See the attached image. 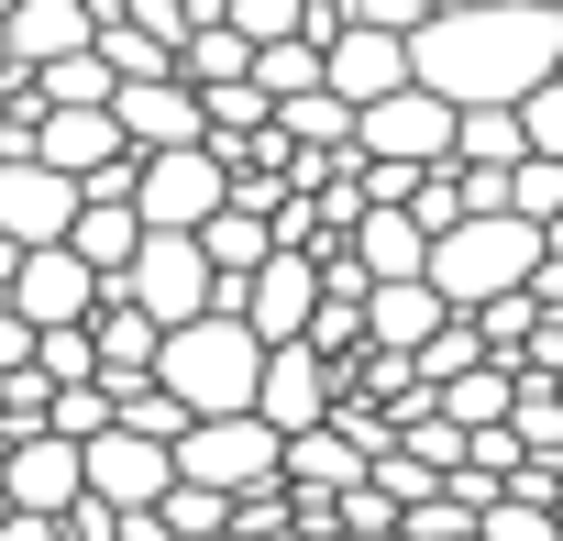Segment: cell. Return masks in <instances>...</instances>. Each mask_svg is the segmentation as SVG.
<instances>
[{
	"mask_svg": "<svg viewBox=\"0 0 563 541\" xmlns=\"http://www.w3.org/2000/svg\"><path fill=\"white\" fill-rule=\"evenodd\" d=\"M563 67V12H541V0H497V12H431L409 34V78L442 89L453 111L475 100H519Z\"/></svg>",
	"mask_w": 563,
	"mask_h": 541,
	"instance_id": "6da1fadb",
	"label": "cell"
},
{
	"mask_svg": "<svg viewBox=\"0 0 563 541\" xmlns=\"http://www.w3.org/2000/svg\"><path fill=\"white\" fill-rule=\"evenodd\" d=\"M254 376H265V343L243 332V310H199L155 343V387L188 409V420H221V409H254Z\"/></svg>",
	"mask_w": 563,
	"mask_h": 541,
	"instance_id": "7a4b0ae2",
	"label": "cell"
},
{
	"mask_svg": "<svg viewBox=\"0 0 563 541\" xmlns=\"http://www.w3.org/2000/svg\"><path fill=\"white\" fill-rule=\"evenodd\" d=\"M530 265H541V221H519V210H475V221L431 232V265H420V277L442 288V310H486V299L530 288Z\"/></svg>",
	"mask_w": 563,
	"mask_h": 541,
	"instance_id": "3957f363",
	"label": "cell"
},
{
	"mask_svg": "<svg viewBox=\"0 0 563 541\" xmlns=\"http://www.w3.org/2000/svg\"><path fill=\"white\" fill-rule=\"evenodd\" d=\"M166 453H177V475H188V486H210V497H265V486H276V453H288V442H276L254 409H221V420H188Z\"/></svg>",
	"mask_w": 563,
	"mask_h": 541,
	"instance_id": "277c9868",
	"label": "cell"
},
{
	"mask_svg": "<svg viewBox=\"0 0 563 541\" xmlns=\"http://www.w3.org/2000/svg\"><path fill=\"white\" fill-rule=\"evenodd\" d=\"M221 199H232V155H221V144L133 155V221H144V232H199Z\"/></svg>",
	"mask_w": 563,
	"mask_h": 541,
	"instance_id": "5b68a950",
	"label": "cell"
},
{
	"mask_svg": "<svg viewBox=\"0 0 563 541\" xmlns=\"http://www.w3.org/2000/svg\"><path fill=\"white\" fill-rule=\"evenodd\" d=\"M144 321H199V310H221V277H210V254H199V232H144L133 243V265H122V277H111Z\"/></svg>",
	"mask_w": 563,
	"mask_h": 541,
	"instance_id": "8992f818",
	"label": "cell"
},
{
	"mask_svg": "<svg viewBox=\"0 0 563 541\" xmlns=\"http://www.w3.org/2000/svg\"><path fill=\"white\" fill-rule=\"evenodd\" d=\"M354 155H365V166H442V155H453V100L420 89V78L387 89V100H365V111H354Z\"/></svg>",
	"mask_w": 563,
	"mask_h": 541,
	"instance_id": "52a82bcc",
	"label": "cell"
},
{
	"mask_svg": "<svg viewBox=\"0 0 563 541\" xmlns=\"http://www.w3.org/2000/svg\"><path fill=\"white\" fill-rule=\"evenodd\" d=\"M232 310H243V332L254 343H310V310H321V265L299 254V243H276L254 277L232 288Z\"/></svg>",
	"mask_w": 563,
	"mask_h": 541,
	"instance_id": "ba28073f",
	"label": "cell"
},
{
	"mask_svg": "<svg viewBox=\"0 0 563 541\" xmlns=\"http://www.w3.org/2000/svg\"><path fill=\"white\" fill-rule=\"evenodd\" d=\"M34 155H45L56 177H78V188H122V199H133V144H122L111 100H100V111H45V122H34Z\"/></svg>",
	"mask_w": 563,
	"mask_h": 541,
	"instance_id": "9c48e42d",
	"label": "cell"
},
{
	"mask_svg": "<svg viewBox=\"0 0 563 541\" xmlns=\"http://www.w3.org/2000/svg\"><path fill=\"white\" fill-rule=\"evenodd\" d=\"M0 299L23 310V332H67V321H89V310H100V277H89L67 243H23V254H12V288H0Z\"/></svg>",
	"mask_w": 563,
	"mask_h": 541,
	"instance_id": "30bf717a",
	"label": "cell"
},
{
	"mask_svg": "<svg viewBox=\"0 0 563 541\" xmlns=\"http://www.w3.org/2000/svg\"><path fill=\"white\" fill-rule=\"evenodd\" d=\"M78 464H89V497H100V508H155V497L177 486V453H166L155 431H122V420L89 431Z\"/></svg>",
	"mask_w": 563,
	"mask_h": 541,
	"instance_id": "8fae6325",
	"label": "cell"
},
{
	"mask_svg": "<svg viewBox=\"0 0 563 541\" xmlns=\"http://www.w3.org/2000/svg\"><path fill=\"white\" fill-rule=\"evenodd\" d=\"M254 420L288 442V431H321L332 420V365L321 343H265V376H254Z\"/></svg>",
	"mask_w": 563,
	"mask_h": 541,
	"instance_id": "7c38bea8",
	"label": "cell"
},
{
	"mask_svg": "<svg viewBox=\"0 0 563 541\" xmlns=\"http://www.w3.org/2000/svg\"><path fill=\"white\" fill-rule=\"evenodd\" d=\"M67 221H78V177H56L34 144L0 155V243H67Z\"/></svg>",
	"mask_w": 563,
	"mask_h": 541,
	"instance_id": "4fadbf2b",
	"label": "cell"
},
{
	"mask_svg": "<svg viewBox=\"0 0 563 541\" xmlns=\"http://www.w3.org/2000/svg\"><path fill=\"white\" fill-rule=\"evenodd\" d=\"M0 497H12V508H45V519H67V508L89 497L78 442H67V431H12V453H0Z\"/></svg>",
	"mask_w": 563,
	"mask_h": 541,
	"instance_id": "5bb4252c",
	"label": "cell"
},
{
	"mask_svg": "<svg viewBox=\"0 0 563 541\" xmlns=\"http://www.w3.org/2000/svg\"><path fill=\"white\" fill-rule=\"evenodd\" d=\"M111 122H122V144H133V155L210 144V122H199V89H188V78H122V89H111Z\"/></svg>",
	"mask_w": 563,
	"mask_h": 541,
	"instance_id": "9a60e30c",
	"label": "cell"
},
{
	"mask_svg": "<svg viewBox=\"0 0 563 541\" xmlns=\"http://www.w3.org/2000/svg\"><path fill=\"white\" fill-rule=\"evenodd\" d=\"M321 89L332 100H387V89H409V34H376V23H343L332 45H321Z\"/></svg>",
	"mask_w": 563,
	"mask_h": 541,
	"instance_id": "2e32d148",
	"label": "cell"
},
{
	"mask_svg": "<svg viewBox=\"0 0 563 541\" xmlns=\"http://www.w3.org/2000/svg\"><path fill=\"white\" fill-rule=\"evenodd\" d=\"M442 321H453V310H442L431 277H376V288H365V343H376V354H420Z\"/></svg>",
	"mask_w": 563,
	"mask_h": 541,
	"instance_id": "e0dca14e",
	"label": "cell"
},
{
	"mask_svg": "<svg viewBox=\"0 0 563 541\" xmlns=\"http://www.w3.org/2000/svg\"><path fill=\"white\" fill-rule=\"evenodd\" d=\"M133 243H144V221H133V199H122V188H78V221H67V254L89 265L100 288H111L122 265H133Z\"/></svg>",
	"mask_w": 563,
	"mask_h": 541,
	"instance_id": "ac0fdd59",
	"label": "cell"
},
{
	"mask_svg": "<svg viewBox=\"0 0 563 541\" xmlns=\"http://www.w3.org/2000/svg\"><path fill=\"white\" fill-rule=\"evenodd\" d=\"M0 34H12V67H56V56H78L100 34V12H89V0H12Z\"/></svg>",
	"mask_w": 563,
	"mask_h": 541,
	"instance_id": "d6986e66",
	"label": "cell"
},
{
	"mask_svg": "<svg viewBox=\"0 0 563 541\" xmlns=\"http://www.w3.org/2000/svg\"><path fill=\"white\" fill-rule=\"evenodd\" d=\"M89 343H100V376H155V343H166V321H144L122 288H100V310H89Z\"/></svg>",
	"mask_w": 563,
	"mask_h": 541,
	"instance_id": "ffe728a7",
	"label": "cell"
},
{
	"mask_svg": "<svg viewBox=\"0 0 563 541\" xmlns=\"http://www.w3.org/2000/svg\"><path fill=\"white\" fill-rule=\"evenodd\" d=\"M354 265H365V288H376V277H420V265H431V232H420L409 210H354Z\"/></svg>",
	"mask_w": 563,
	"mask_h": 541,
	"instance_id": "44dd1931",
	"label": "cell"
},
{
	"mask_svg": "<svg viewBox=\"0 0 563 541\" xmlns=\"http://www.w3.org/2000/svg\"><path fill=\"white\" fill-rule=\"evenodd\" d=\"M276 475H299V486H332V497H343V486L365 475V442H354V431H332V420H321V431H288Z\"/></svg>",
	"mask_w": 563,
	"mask_h": 541,
	"instance_id": "7402d4cb",
	"label": "cell"
},
{
	"mask_svg": "<svg viewBox=\"0 0 563 541\" xmlns=\"http://www.w3.org/2000/svg\"><path fill=\"white\" fill-rule=\"evenodd\" d=\"M530 144H519V111L508 100H475V111H453V155L442 166H519Z\"/></svg>",
	"mask_w": 563,
	"mask_h": 541,
	"instance_id": "603a6c76",
	"label": "cell"
},
{
	"mask_svg": "<svg viewBox=\"0 0 563 541\" xmlns=\"http://www.w3.org/2000/svg\"><path fill=\"white\" fill-rule=\"evenodd\" d=\"M508 387H519V365H486V354H475L464 376H442V420H453V431H497V420H508Z\"/></svg>",
	"mask_w": 563,
	"mask_h": 541,
	"instance_id": "cb8c5ba5",
	"label": "cell"
},
{
	"mask_svg": "<svg viewBox=\"0 0 563 541\" xmlns=\"http://www.w3.org/2000/svg\"><path fill=\"white\" fill-rule=\"evenodd\" d=\"M177 78H188V89H232V78H254V45H243L232 23H188V45H177Z\"/></svg>",
	"mask_w": 563,
	"mask_h": 541,
	"instance_id": "d4e9b609",
	"label": "cell"
},
{
	"mask_svg": "<svg viewBox=\"0 0 563 541\" xmlns=\"http://www.w3.org/2000/svg\"><path fill=\"white\" fill-rule=\"evenodd\" d=\"M23 78H34V100H45V111H100V100L122 89V78L100 67V45H78V56H56V67H23Z\"/></svg>",
	"mask_w": 563,
	"mask_h": 541,
	"instance_id": "484cf974",
	"label": "cell"
},
{
	"mask_svg": "<svg viewBox=\"0 0 563 541\" xmlns=\"http://www.w3.org/2000/svg\"><path fill=\"white\" fill-rule=\"evenodd\" d=\"M89 45H100V67H111V78H177V45H166V34H144L133 12H111Z\"/></svg>",
	"mask_w": 563,
	"mask_h": 541,
	"instance_id": "4316f807",
	"label": "cell"
},
{
	"mask_svg": "<svg viewBox=\"0 0 563 541\" xmlns=\"http://www.w3.org/2000/svg\"><path fill=\"white\" fill-rule=\"evenodd\" d=\"M508 442H519V453H563V398H552V376H519V387H508Z\"/></svg>",
	"mask_w": 563,
	"mask_h": 541,
	"instance_id": "83f0119b",
	"label": "cell"
},
{
	"mask_svg": "<svg viewBox=\"0 0 563 541\" xmlns=\"http://www.w3.org/2000/svg\"><path fill=\"white\" fill-rule=\"evenodd\" d=\"M254 89H265V100H299V89H321V45H310V34H288V45H254Z\"/></svg>",
	"mask_w": 563,
	"mask_h": 541,
	"instance_id": "f1b7e54d",
	"label": "cell"
},
{
	"mask_svg": "<svg viewBox=\"0 0 563 541\" xmlns=\"http://www.w3.org/2000/svg\"><path fill=\"white\" fill-rule=\"evenodd\" d=\"M34 376H45V387H89V376H100V343H89V321H67V332H34Z\"/></svg>",
	"mask_w": 563,
	"mask_h": 541,
	"instance_id": "f546056e",
	"label": "cell"
},
{
	"mask_svg": "<svg viewBox=\"0 0 563 541\" xmlns=\"http://www.w3.org/2000/svg\"><path fill=\"white\" fill-rule=\"evenodd\" d=\"M221 23L243 45H288V34H310V0H221Z\"/></svg>",
	"mask_w": 563,
	"mask_h": 541,
	"instance_id": "4dcf8cb0",
	"label": "cell"
},
{
	"mask_svg": "<svg viewBox=\"0 0 563 541\" xmlns=\"http://www.w3.org/2000/svg\"><path fill=\"white\" fill-rule=\"evenodd\" d=\"M475 541H563V519L541 497H486L475 508Z\"/></svg>",
	"mask_w": 563,
	"mask_h": 541,
	"instance_id": "1f68e13d",
	"label": "cell"
},
{
	"mask_svg": "<svg viewBox=\"0 0 563 541\" xmlns=\"http://www.w3.org/2000/svg\"><path fill=\"white\" fill-rule=\"evenodd\" d=\"M508 111H519V144H530V155H552V166H563V67H552V78H541V89H519V100H508Z\"/></svg>",
	"mask_w": 563,
	"mask_h": 541,
	"instance_id": "d6a6232c",
	"label": "cell"
},
{
	"mask_svg": "<svg viewBox=\"0 0 563 541\" xmlns=\"http://www.w3.org/2000/svg\"><path fill=\"white\" fill-rule=\"evenodd\" d=\"M45 431H67V442L111 431V387H100V376H89V387H45Z\"/></svg>",
	"mask_w": 563,
	"mask_h": 541,
	"instance_id": "836d02e7",
	"label": "cell"
},
{
	"mask_svg": "<svg viewBox=\"0 0 563 541\" xmlns=\"http://www.w3.org/2000/svg\"><path fill=\"white\" fill-rule=\"evenodd\" d=\"M508 210L552 232V210H563V166H552V155H519V166H508Z\"/></svg>",
	"mask_w": 563,
	"mask_h": 541,
	"instance_id": "e575fe53",
	"label": "cell"
},
{
	"mask_svg": "<svg viewBox=\"0 0 563 541\" xmlns=\"http://www.w3.org/2000/svg\"><path fill=\"white\" fill-rule=\"evenodd\" d=\"M354 23H376V34H420L431 0H354Z\"/></svg>",
	"mask_w": 563,
	"mask_h": 541,
	"instance_id": "d590c367",
	"label": "cell"
},
{
	"mask_svg": "<svg viewBox=\"0 0 563 541\" xmlns=\"http://www.w3.org/2000/svg\"><path fill=\"white\" fill-rule=\"evenodd\" d=\"M23 365H34V332H23V310H12V299H0V376H23Z\"/></svg>",
	"mask_w": 563,
	"mask_h": 541,
	"instance_id": "8d00e7d4",
	"label": "cell"
},
{
	"mask_svg": "<svg viewBox=\"0 0 563 541\" xmlns=\"http://www.w3.org/2000/svg\"><path fill=\"white\" fill-rule=\"evenodd\" d=\"M0 541H67V519H45V508H0Z\"/></svg>",
	"mask_w": 563,
	"mask_h": 541,
	"instance_id": "74e56055",
	"label": "cell"
},
{
	"mask_svg": "<svg viewBox=\"0 0 563 541\" xmlns=\"http://www.w3.org/2000/svg\"><path fill=\"white\" fill-rule=\"evenodd\" d=\"M431 12H497V0H431Z\"/></svg>",
	"mask_w": 563,
	"mask_h": 541,
	"instance_id": "f35d334b",
	"label": "cell"
},
{
	"mask_svg": "<svg viewBox=\"0 0 563 541\" xmlns=\"http://www.w3.org/2000/svg\"><path fill=\"white\" fill-rule=\"evenodd\" d=\"M0 78H12V34H0Z\"/></svg>",
	"mask_w": 563,
	"mask_h": 541,
	"instance_id": "ab89813d",
	"label": "cell"
},
{
	"mask_svg": "<svg viewBox=\"0 0 563 541\" xmlns=\"http://www.w3.org/2000/svg\"><path fill=\"white\" fill-rule=\"evenodd\" d=\"M541 243H563V210H552V232H541Z\"/></svg>",
	"mask_w": 563,
	"mask_h": 541,
	"instance_id": "60d3db41",
	"label": "cell"
},
{
	"mask_svg": "<svg viewBox=\"0 0 563 541\" xmlns=\"http://www.w3.org/2000/svg\"><path fill=\"white\" fill-rule=\"evenodd\" d=\"M552 398H563V365H552Z\"/></svg>",
	"mask_w": 563,
	"mask_h": 541,
	"instance_id": "b9f144b4",
	"label": "cell"
},
{
	"mask_svg": "<svg viewBox=\"0 0 563 541\" xmlns=\"http://www.w3.org/2000/svg\"><path fill=\"white\" fill-rule=\"evenodd\" d=\"M541 12H563V0H541Z\"/></svg>",
	"mask_w": 563,
	"mask_h": 541,
	"instance_id": "7bdbcfd3",
	"label": "cell"
},
{
	"mask_svg": "<svg viewBox=\"0 0 563 541\" xmlns=\"http://www.w3.org/2000/svg\"><path fill=\"white\" fill-rule=\"evenodd\" d=\"M0 12H12V0H0Z\"/></svg>",
	"mask_w": 563,
	"mask_h": 541,
	"instance_id": "ee69618b",
	"label": "cell"
}]
</instances>
